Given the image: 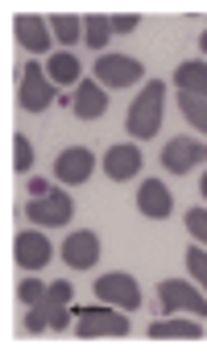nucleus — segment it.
I'll list each match as a JSON object with an SVG mask.
<instances>
[{
	"mask_svg": "<svg viewBox=\"0 0 207 353\" xmlns=\"http://www.w3.org/2000/svg\"><path fill=\"white\" fill-rule=\"evenodd\" d=\"M162 100H166V83L162 79H149L145 88H141V96L133 100V108H129V117H124V125H129V133L133 137H153L157 129H162Z\"/></svg>",
	"mask_w": 207,
	"mask_h": 353,
	"instance_id": "nucleus-1",
	"label": "nucleus"
},
{
	"mask_svg": "<svg viewBox=\"0 0 207 353\" xmlns=\"http://www.w3.org/2000/svg\"><path fill=\"white\" fill-rule=\"evenodd\" d=\"M17 100H21V108H25V112H46V108L54 104V79H50L38 63H25Z\"/></svg>",
	"mask_w": 207,
	"mask_h": 353,
	"instance_id": "nucleus-2",
	"label": "nucleus"
},
{
	"mask_svg": "<svg viewBox=\"0 0 207 353\" xmlns=\"http://www.w3.org/2000/svg\"><path fill=\"white\" fill-rule=\"evenodd\" d=\"M96 295H100L108 307H120V312L141 307V287H137V279L124 274V270H112V274L96 279Z\"/></svg>",
	"mask_w": 207,
	"mask_h": 353,
	"instance_id": "nucleus-3",
	"label": "nucleus"
},
{
	"mask_svg": "<svg viewBox=\"0 0 207 353\" xmlns=\"http://www.w3.org/2000/svg\"><path fill=\"white\" fill-rule=\"evenodd\" d=\"M75 316H79L75 332H79L83 341H91V336H124V332H129L124 312H108V307H75Z\"/></svg>",
	"mask_w": 207,
	"mask_h": 353,
	"instance_id": "nucleus-4",
	"label": "nucleus"
},
{
	"mask_svg": "<svg viewBox=\"0 0 207 353\" xmlns=\"http://www.w3.org/2000/svg\"><path fill=\"white\" fill-rule=\"evenodd\" d=\"M157 299H162V307H166V312H190L195 320H203V316H207V299H203L186 279H162Z\"/></svg>",
	"mask_w": 207,
	"mask_h": 353,
	"instance_id": "nucleus-5",
	"label": "nucleus"
},
{
	"mask_svg": "<svg viewBox=\"0 0 207 353\" xmlns=\"http://www.w3.org/2000/svg\"><path fill=\"white\" fill-rule=\"evenodd\" d=\"M71 212H75V204H71V196H67V192L34 196V204L25 208V216H30L34 225H42V229H58V225H67V221H71Z\"/></svg>",
	"mask_w": 207,
	"mask_h": 353,
	"instance_id": "nucleus-6",
	"label": "nucleus"
},
{
	"mask_svg": "<svg viewBox=\"0 0 207 353\" xmlns=\"http://www.w3.org/2000/svg\"><path fill=\"white\" fill-rule=\"evenodd\" d=\"M199 162H207V145L195 141V137H170V141L162 145V166L174 170V174H186V170H195Z\"/></svg>",
	"mask_w": 207,
	"mask_h": 353,
	"instance_id": "nucleus-7",
	"label": "nucleus"
},
{
	"mask_svg": "<svg viewBox=\"0 0 207 353\" xmlns=\"http://www.w3.org/2000/svg\"><path fill=\"white\" fill-rule=\"evenodd\" d=\"M91 170H96V158H91L87 145H71V150H63V154L54 158V179H63V183H71V188L87 183Z\"/></svg>",
	"mask_w": 207,
	"mask_h": 353,
	"instance_id": "nucleus-8",
	"label": "nucleus"
},
{
	"mask_svg": "<svg viewBox=\"0 0 207 353\" xmlns=\"http://www.w3.org/2000/svg\"><path fill=\"white\" fill-rule=\"evenodd\" d=\"M96 79H104L108 88H129V83L145 79V71H141V63L129 59V54H100V59H96Z\"/></svg>",
	"mask_w": 207,
	"mask_h": 353,
	"instance_id": "nucleus-9",
	"label": "nucleus"
},
{
	"mask_svg": "<svg viewBox=\"0 0 207 353\" xmlns=\"http://www.w3.org/2000/svg\"><path fill=\"white\" fill-rule=\"evenodd\" d=\"M63 262L71 270H91L100 262V237L91 229H75L67 241H63Z\"/></svg>",
	"mask_w": 207,
	"mask_h": 353,
	"instance_id": "nucleus-10",
	"label": "nucleus"
},
{
	"mask_svg": "<svg viewBox=\"0 0 207 353\" xmlns=\"http://www.w3.org/2000/svg\"><path fill=\"white\" fill-rule=\"evenodd\" d=\"M137 208H141V216H149V221H166V216L174 212V196H170V188H166L162 179H145V183H141V196H137Z\"/></svg>",
	"mask_w": 207,
	"mask_h": 353,
	"instance_id": "nucleus-11",
	"label": "nucleus"
},
{
	"mask_svg": "<svg viewBox=\"0 0 207 353\" xmlns=\"http://www.w3.org/2000/svg\"><path fill=\"white\" fill-rule=\"evenodd\" d=\"M13 258H17V266H25V270H42V266L54 258V250H50L46 233H21V237L13 241Z\"/></svg>",
	"mask_w": 207,
	"mask_h": 353,
	"instance_id": "nucleus-12",
	"label": "nucleus"
},
{
	"mask_svg": "<svg viewBox=\"0 0 207 353\" xmlns=\"http://www.w3.org/2000/svg\"><path fill=\"white\" fill-rule=\"evenodd\" d=\"M104 170H108V179H116V183L141 174V145H108Z\"/></svg>",
	"mask_w": 207,
	"mask_h": 353,
	"instance_id": "nucleus-13",
	"label": "nucleus"
},
{
	"mask_svg": "<svg viewBox=\"0 0 207 353\" xmlns=\"http://www.w3.org/2000/svg\"><path fill=\"white\" fill-rule=\"evenodd\" d=\"M71 108H75V117H83V121H96V117H104V112H108V92L100 88V79H83V83L75 88V100H71Z\"/></svg>",
	"mask_w": 207,
	"mask_h": 353,
	"instance_id": "nucleus-14",
	"label": "nucleus"
},
{
	"mask_svg": "<svg viewBox=\"0 0 207 353\" xmlns=\"http://www.w3.org/2000/svg\"><path fill=\"white\" fill-rule=\"evenodd\" d=\"M13 34H17V42L25 46V50H50V42H54V34H50V21H42V17H17L13 21Z\"/></svg>",
	"mask_w": 207,
	"mask_h": 353,
	"instance_id": "nucleus-15",
	"label": "nucleus"
},
{
	"mask_svg": "<svg viewBox=\"0 0 207 353\" xmlns=\"http://www.w3.org/2000/svg\"><path fill=\"white\" fill-rule=\"evenodd\" d=\"M149 336L153 341H199L203 336V324L190 316V320H178V316H170V320H153L149 324Z\"/></svg>",
	"mask_w": 207,
	"mask_h": 353,
	"instance_id": "nucleus-16",
	"label": "nucleus"
},
{
	"mask_svg": "<svg viewBox=\"0 0 207 353\" xmlns=\"http://www.w3.org/2000/svg\"><path fill=\"white\" fill-rule=\"evenodd\" d=\"M174 88L186 96H207V63H178L174 67Z\"/></svg>",
	"mask_w": 207,
	"mask_h": 353,
	"instance_id": "nucleus-17",
	"label": "nucleus"
},
{
	"mask_svg": "<svg viewBox=\"0 0 207 353\" xmlns=\"http://www.w3.org/2000/svg\"><path fill=\"white\" fill-rule=\"evenodd\" d=\"M46 75H50L54 83H75V79H79V59H75L71 50H58V54H50Z\"/></svg>",
	"mask_w": 207,
	"mask_h": 353,
	"instance_id": "nucleus-18",
	"label": "nucleus"
},
{
	"mask_svg": "<svg viewBox=\"0 0 207 353\" xmlns=\"http://www.w3.org/2000/svg\"><path fill=\"white\" fill-rule=\"evenodd\" d=\"M50 34L58 46H75V38H83V21L71 17V13H54L50 17Z\"/></svg>",
	"mask_w": 207,
	"mask_h": 353,
	"instance_id": "nucleus-19",
	"label": "nucleus"
},
{
	"mask_svg": "<svg viewBox=\"0 0 207 353\" xmlns=\"http://www.w3.org/2000/svg\"><path fill=\"white\" fill-rule=\"evenodd\" d=\"M178 108H182V117H186L199 133H207V96H186V92H178Z\"/></svg>",
	"mask_w": 207,
	"mask_h": 353,
	"instance_id": "nucleus-20",
	"label": "nucleus"
},
{
	"mask_svg": "<svg viewBox=\"0 0 207 353\" xmlns=\"http://www.w3.org/2000/svg\"><path fill=\"white\" fill-rule=\"evenodd\" d=\"M108 38H112V17H87V21H83V42H87L91 50H104Z\"/></svg>",
	"mask_w": 207,
	"mask_h": 353,
	"instance_id": "nucleus-21",
	"label": "nucleus"
},
{
	"mask_svg": "<svg viewBox=\"0 0 207 353\" xmlns=\"http://www.w3.org/2000/svg\"><path fill=\"white\" fill-rule=\"evenodd\" d=\"M186 270H190V279L207 291V250H203V245H190V250H186Z\"/></svg>",
	"mask_w": 207,
	"mask_h": 353,
	"instance_id": "nucleus-22",
	"label": "nucleus"
},
{
	"mask_svg": "<svg viewBox=\"0 0 207 353\" xmlns=\"http://www.w3.org/2000/svg\"><path fill=\"white\" fill-rule=\"evenodd\" d=\"M13 166H17V174H30V166H34V145H30V137H13Z\"/></svg>",
	"mask_w": 207,
	"mask_h": 353,
	"instance_id": "nucleus-23",
	"label": "nucleus"
},
{
	"mask_svg": "<svg viewBox=\"0 0 207 353\" xmlns=\"http://www.w3.org/2000/svg\"><path fill=\"white\" fill-rule=\"evenodd\" d=\"M46 291H50V287H46L42 279H21V287H17V299H21V303H30V307H38V303L46 299Z\"/></svg>",
	"mask_w": 207,
	"mask_h": 353,
	"instance_id": "nucleus-24",
	"label": "nucleus"
},
{
	"mask_svg": "<svg viewBox=\"0 0 207 353\" xmlns=\"http://www.w3.org/2000/svg\"><path fill=\"white\" fill-rule=\"evenodd\" d=\"M186 229H190V237H195L199 245H207V212H203V208H190V212H186Z\"/></svg>",
	"mask_w": 207,
	"mask_h": 353,
	"instance_id": "nucleus-25",
	"label": "nucleus"
},
{
	"mask_svg": "<svg viewBox=\"0 0 207 353\" xmlns=\"http://www.w3.org/2000/svg\"><path fill=\"white\" fill-rule=\"evenodd\" d=\"M42 303H50V307H67V303H71V283H67V279H63V283H50V291H46Z\"/></svg>",
	"mask_w": 207,
	"mask_h": 353,
	"instance_id": "nucleus-26",
	"label": "nucleus"
},
{
	"mask_svg": "<svg viewBox=\"0 0 207 353\" xmlns=\"http://www.w3.org/2000/svg\"><path fill=\"white\" fill-rule=\"evenodd\" d=\"M42 312H46V320H50V328L54 332H63L67 324H71V307H50V303H38Z\"/></svg>",
	"mask_w": 207,
	"mask_h": 353,
	"instance_id": "nucleus-27",
	"label": "nucleus"
},
{
	"mask_svg": "<svg viewBox=\"0 0 207 353\" xmlns=\"http://www.w3.org/2000/svg\"><path fill=\"white\" fill-rule=\"evenodd\" d=\"M42 328H50V320H46L42 307H34V312L25 316V332H42Z\"/></svg>",
	"mask_w": 207,
	"mask_h": 353,
	"instance_id": "nucleus-28",
	"label": "nucleus"
},
{
	"mask_svg": "<svg viewBox=\"0 0 207 353\" xmlns=\"http://www.w3.org/2000/svg\"><path fill=\"white\" fill-rule=\"evenodd\" d=\"M137 30V17H112V34H133Z\"/></svg>",
	"mask_w": 207,
	"mask_h": 353,
	"instance_id": "nucleus-29",
	"label": "nucleus"
},
{
	"mask_svg": "<svg viewBox=\"0 0 207 353\" xmlns=\"http://www.w3.org/2000/svg\"><path fill=\"white\" fill-rule=\"evenodd\" d=\"M30 192H34V196H50V192H54V188H50V183H46V179H30Z\"/></svg>",
	"mask_w": 207,
	"mask_h": 353,
	"instance_id": "nucleus-30",
	"label": "nucleus"
},
{
	"mask_svg": "<svg viewBox=\"0 0 207 353\" xmlns=\"http://www.w3.org/2000/svg\"><path fill=\"white\" fill-rule=\"evenodd\" d=\"M199 192H203V200H207V174H203V179H199Z\"/></svg>",
	"mask_w": 207,
	"mask_h": 353,
	"instance_id": "nucleus-31",
	"label": "nucleus"
},
{
	"mask_svg": "<svg viewBox=\"0 0 207 353\" xmlns=\"http://www.w3.org/2000/svg\"><path fill=\"white\" fill-rule=\"evenodd\" d=\"M199 50H203V54H207V34H203V38H199Z\"/></svg>",
	"mask_w": 207,
	"mask_h": 353,
	"instance_id": "nucleus-32",
	"label": "nucleus"
}]
</instances>
